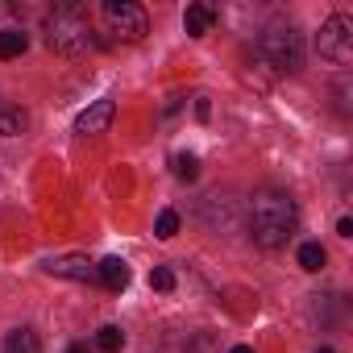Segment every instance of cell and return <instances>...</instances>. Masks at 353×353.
<instances>
[{
    "instance_id": "cell-19",
    "label": "cell",
    "mask_w": 353,
    "mask_h": 353,
    "mask_svg": "<svg viewBox=\"0 0 353 353\" xmlns=\"http://www.w3.org/2000/svg\"><path fill=\"white\" fill-rule=\"evenodd\" d=\"M67 353H88V345H79V341H75V345H67Z\"/></svg>"
},
{
    "instance_id": "cell-18",
    "label": "cell",
    "mask_w": 353,
    "mask_h": 353,
    "mask_svg": "<svg viewBox=\"0 0 353 353\" xmlns=\"http://www.w3.org/2000/svg\"><path fill=\"white\" fill-rule=\"evenodd\" d=\"M336 233H341V237H353V221H349V216H341V225H336Z\"/></svg>"
},
{
    "instance_id": "cell-9",
    "label": "cell",
    "mask_w": 353,
    "mask_h": 353,
    "mask_svg": "<svg viewBox=\"0 0 353 353\" xmlns=\"http://www.w3.org/2000/svg\"><path fill=\"white\" fill-rule=\"evenodd\" d=\"M0 353H42V341H38L34 328H13L5 336V349H0Z\"/></svg>"
},
{
    "instance_id": "cell-16",
    "label": "cell",
    "mask_w": 353,
    "mask_h": 353,
    "mask_svg": "<svg viewBox=\"0 0 353 353\" xmlns=\"http://www.w3.org/2000/svg\"><path fill=\"white\" fill-rule=\"evenodd\" d=\"M154 233H158L162 241H170L174 233H179V212H170V208H166V212H158V225H154Z\"/></svg>"
},
{
    "instance_id": "cell-7",
    "label": "cell",
    "mask_w": 353,
    "mask_h": 353,
    "mask_svg": "<svg viewBox=\"0 0 353 353\" xmlns=\"http://www.w3.org/2000/svg\"><path fill=\"white\" fill-rule=\"evenodd\" d=\"M112 117H117V104H112V100H96L92 108L79 112L75 129H79V133H104V129L112 125Z\"/></svg>"
},
{
    "instance_id": "cell-21",
    "label": "cell",
    "mask_w": 353,
    "mask_h": 353,
    "mask_svg": "<svg viewBox=\"0 0 353 353\" xmlns=\"http://www.w3.org/2000/svg\"><path fill=\"white\" fill-rule=\"evenodd\" d=\"M316 353H336V349H328V345H324V349H316Z\"/></svg>"
},
{
    "instance_id": "cell-2",
    "label": "cell",
    "mask_w": 353,
    "mask_h": 353,
    "mask_svg": "<svg viewBox=\"0 0 353 353\" xmlns=\"http://www.w3.org/2000/svg\"><path fill=\"white\" fill-rule=\"evenodd\" d=\"M46 46L59 50V54H88L96 46V34H92V21L79 5H59L50 17H46Z\"/></svg>"
},
{
    "instance_id": "cell-5",
    "label": "cell",
    "mask_w": 353,
    "mask_h": 353,
    "mask_svg": "<svg viewBox=\"0 0 353 353\" xmlns=\"http://www.w3.org/2000/svg\"><path fill=\"white\" fill-rule=\"evenodd\" d=\"M104 21H108L112 38H121V42L145 38V9L133 5V0H104Z\"/></svg>"
},
{
    "instance_id": "cell-1",
    "label": "cell",
    "mask_w": 353,
    "mask_h": 353,
    "mask_svg": "<svg viewBox=\"0 0 353 353\" xmlns=\"http://www.w3.org/2000/svg\"><path fill=\"white\" fill-rule=\"evenodd\" d=\"M250 237L262 245V250H279L287 245V237L295 233V204L287 192H254L250 200Z\"/></svg>"
},
{
    "instance_id": "cell-12",
    "label": "cell",
    "mask_w": 353,
    "mask_h": 353,
    "mask_svg": "<svg viewBox=\"0 0 353 353\" xmlns=\"http://www.w3.org/2000/svg\"><path fill=\"white\" fill-rule=\"evenodd\" d=\"M30 46V38L21 30H0V59H21Z\"/></svg>"
},
{
    "instance_id": "cell-8",
    "label": "cell",
    "mask_w": 353,
    "mask_h": 353,
    "mask_svg": "<svg viewBox=\"0 0 353 353\" xmlns=\"http://www.w3.org/2000/svg\"><path fill=\"white\" fill-rule=\"evenodd\" d=\"M96 279H100L108 291H125V287H129V262H125V258H104V262L96 266Z\"/></svg>"
},
{
    "instance_id": "cell-4",
    "label": "cell",
    "mask_w": 353,
    "mask_h": 353,
    "mask_svg": "<svg viewBox=\"0 0 353 353\" xmlns=\"http://www.w3.org/2000/svg\"><path fill=\"white\" fill-rule=\"evenodd\" d=\"M316 50H320V59H328L332 67H349V63H353V21H349L345 13L328 17V21L320 26V34H316Z\"/></svg>"
},
{
    "instance_id": "cell-20",
    "label": "cell",
    "mask_w": 353,
    "mask_h": 353,
    "mask_svg": "<svg viewBox=\"0 0 353 353\" xmlns=\"http://www.w3.org/2000/svg\"><path fill=\"white\" fill-rule=\"evenodd\" d=\"M229 353H254V345H233Z\"/></svg>"
},
{
    "instance_id": "cell-10",
    "label": "cell",
    "mask_w": 353,
    "mask_h": 353,
    "mask_svg": "<svg viewBox=\"0 0 353 353\" xmlns=\"http://www.w3.org/2000/svg\"><path fill=\"white\" fill-rule=\"evenodd\" d=\"M212 21H216V13H212L208 5H188L183 26H188V34H192V38H204V34L212 30Z\"/></svg>"
},
{
    "instance_id": "cell-11",
    "label": "cell",
    "mask_w": 353,
    "mask_h": 353,
    "mask_svg": "<svg viewBox=\"0 0 353 353\" xmlns=\"http://www.w3.org/2000/svg\"><path fill=\"white\" fill-rule=\"evenodd\" d=\"M26 129V112L9 100H0V137H17Z\"/></svg>"
},
{
    "instance_id": "cell-15",
    "label": "cell",
    "mask_w": 353,
    "mask_h": 353,
    "mask_svg": "<svg viewBox=\"0 0 353 353\" xmlns=\"http://www.w3.org/2000/svg\"><path fill=\"white\" fill-rule=\"evenodd\" d=\"M174 174H179L183 183H192L196 174H200V162H196V154H174Z\"/></svg>"
},
{
    "instance_id": "cell-6",
    "label": "cell",
    "mask_w": 353,
    "mask_h": 353,
    "mask_svg": "<svg viewBox=\"0 0 353 353\" xmlns=\"http://www.w3.org/2000/svg\"><path fill=\"white\" fill-rule=\"evenodd\" d=\"M46 274L75 279V283H92V279H96V266H92L83 254H59V258H46Z\"/></svg>"
},
{
    "instance_id": "cell-14",
    "label": "cell",
    "mask_w": 353,
    "mask_h": 353,
    "mask_svg": "<svg viewBox=\"0 0 353 353\" xmlns=\"http://www.w3.org/2000/svg\"><path fill=\"white\" fill-rule=\"evenodd\" d=\"M299 266L312 270V274L324 270V250H320V241H303V245H299Z\"/></svg>"
},
{
    "instance_id": "cell-17",
    "label": "cell",
    "mask_w": 353,
    "mask_h": 353,
    "mask_svg": "<svg viewBox=\"0 0 353 353\" xmlns=\"http://www.w3.org/2000/svg\"><path fill=\"white\" fill-rule=\"evenodd\" d=\"M150 287H154V291H174V274H170V266H154V270H150Z\"/></svg>"
},
{
    "instance_id": "cell-13",
    "label": "cell",
    "mask_w": 353,
    "mask_h": 353,
    "mask_svg": "<svg viewBox=\"0 0 353 353\" xmlns=\"http://www.w3.org/2000/svg\"><path fill=\"white\" fill-rule=\"evenodd\" d=\"M121 349H125V332L117 324H104L96 332V353H121Z\"/></svg>"
},
{
    "instance_id": "cell-3",
    "label": "cell",
    "mask_w": 353,
    "mask_h": 353,
    "mask_svg": "<svg viewBox=\"0 0 353 353\" xmlns=\"http://www.w3.org/2000/svg\"><path fill=\"white\" fill-rule=\"evenodd\" d=\"M258 50H262V59L274 67V71H299L303 67V38L295 34V26L291 21H274V26H266V34L258 38Z\"/></svg>"
}]
</instances>
